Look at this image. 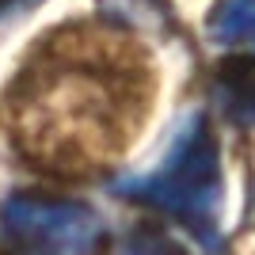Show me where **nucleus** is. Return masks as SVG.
<instances>
[{"mask_svg":"<svg viewBox=\"0 0 255 255\" xmlns=\"http://www.w3.org/2000/svg\"><path fill=\"white\" fill-rule=\"evenodd\" d=\"M149 65L115 31H61L38 46L34 61L8 92L19 145L46 164H88L122 149L149 107Z\"/></svg>","mask_w":255,"mask_h":255,"instance_id":"1","label":"nucleus"},{"mask_svg":"<svg viewBox=\"0 0 255 255\" xmlns=\"http://www.w3.org/2000/svg\"><path fill=\"white\" fill-rule=\"evenodd\" d=\"M115 194L164 210L213 248L225 202V171L221 149H217V137H213L206 115H187L171 145L164 149V156L149 171L118 179Z\"/></svg>","mask_w":255,"mask_h":255,"instance_id":"2","label":"nucleus"},{"mask_svg":"<svg viewBox=\"0 0 255 255\" xmlns=\"http://www.w3.org/2000/svg\"><path fill=\"white\" fill-rule=\"evenodd\" d=\"M0 244L8 255H103L107 225L73 198L8 194L0 202Z\"/></svg>","mask_w":255,"mask_h":255,"instance_id":"3","label":"nucleus"},{"mask_svg":"<svg viewBox=\"0 0 255 255\" xmlns=\"http://www.w3.org/2000/svg\"><path fill=\"white\" fill-rule=\"evenodd\" d=\"M217 99L240 122H255V50L229 53L217 65Z\"/></svg>","mask_w":255,"mask_h":255,"instance_id":"4","label":"nucleus"},{"mask_svg":"<svg viewBox=\"0 0 255 255\" xmlns=\"http://www.w3.org/2000/svg\"><path fill=\"white\" fill-rule=\"evenodd\" d=\"M206 34L233 53L255 50V0H217L206 15Z\"/></svg>","mask_w":255,"mask_h":255,"instance_id":"5","label":"nucleus"},{"mask_svg":"<svg viewBox=\"0 0 255 255\" xmlns=\"http://www.w3.org/2000/svg\"><path fill=\"white\" fill-rule=\"evenodd\" d=\"M115 255H191V252L164 233H133Z\"/></svg>","mask_w":255,"mask_h":255,"instance_id":"6","label":"nucleus"}]
</instances>
